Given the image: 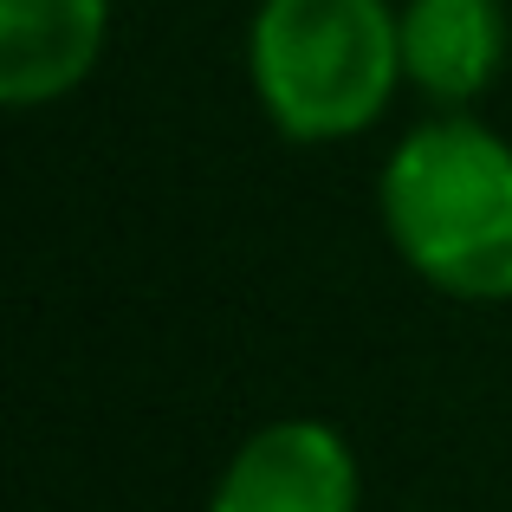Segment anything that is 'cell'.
<instances>
[{
    "mask_svg": "<svg viewBox=\"0 0 512 512\" xmlns=\"http://www.w3.org/2000/svg\"><path fill=\"white\" fill-rule=\"evenodd\" d=\"M111 0H0V104L39 111L98 72Z\"/></svg>",
    "mask_w": 512,
    "mask_h": 512,
    "instance_id": "cell-4",
    "label": "cell"
},
{
    "mask_svg": "<svg viewBox=\"0 0 512 512\" xmlns=\"http://www.w3.org/2000/svg\"><path fill=\"white\" fill-rule=\"evenodd\" d=\"M247 78L292 143L363 137L402 78V26L389 0H260L247 26Z\"/></svg>",
    "mask_w": 512,
    "mask_h": 512,
    "instance_id": "cell-2",
    "label": "cell"
},
{
    "mask_svg": "<svg viewBox=\"0 0 512 512\" xmlns=\"http://www.w3.org/2000/svg\"><path fill=\"white\" fill-rule=\"evenodd\" d=\"M402 78L441 111H467L493 91L512 46L506 0H402Z\"/></svg>",
    "mask_w": 512,
    "mask_h": 512,
    "instance_id": "cell-5",
    "label": "cell"
},
{
    "mask_svg": "<svg viewBox=\"0 0 512 512\" xmlns=\"http://www.w3.org/2000/svg\"><path fill=\"white\" fill-rule=\"evenodd\" d=\"M363 474L331 422L279 415L227 454L208 512H357Z\"/></svg>",
    "mask_w": 512,
    "mask_h": 512,
    "instance_id": "cell-3",
    "label": "cell"
},
{
    "mask_svg": "<svg viewBox=\"0 0 512 512\" xmlns=\"http://www.w3.org/2000/svg\"><path fill=\"white\" fill-rule=\"evenodd\" d=\"M396 260L467 305L512 299V143L467 111L415 124L376 182Z\"/></svg>",
    "mask_w": 512,
    "mask_h": 512,
    "instance_id": "cell-1",
    "label": "cell"
}]
</instances>
